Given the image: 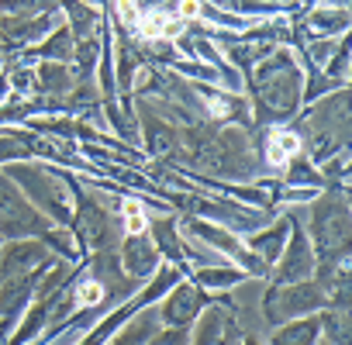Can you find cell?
<instances>
[{"label": "cell", "mask_w": 352, "mask_h": 345, "mask_svg": "<svg viewBox=\"0 0 352 345\" xmlns=\"http://www.w3.org/2000/svg\"><path fill=\"white\" fill-rule=\"evenodd\" d=\"M314 235H318L321 249L328 252V259H335V252L345 249V242H349V211L338 197H324L314 208Z\"/></svg>", "instance_id": "6da1fadb"}, {"label": "cell", "mask_w": 352, "mask_h": 345, "mask_svg": "<svg viewBox=\"0 0 352 345\" xmlns=\"http://www.w3.org/2000/svg\"><path fill=\"white\" fill-rule=\"evenodd\" d=\"M259 87H263V90H259L263 100H266L273 111H294L297 90H300V76H297V69H294L287 59H276L273 66L263 69Z\"/></svg>", "instance_id": "7a4b0ae2"}, {"label": "cell", "mask_w": 352, "mask_h": 345, "mask_svg": "<svg viewBox=\"0 0 352 345\" xmlns=\"http://www.w3.org/2000/svg\"><path fill=\"white\" fill-rule=\"evenodd\" d=\"M324 300V290L314 283H283L280 290H273L270 297V318L280 321L287 314H304V311H318Z\"/></svg>", "instance_id": "3957f363"}, {"label": "cell", "mask_w": 352, "mask_h": 345, "mask_svg": "<svg viewBox=\"0 0 352 345\" xmlns=\"http://www.w3.org/2000/svg\"><path fill=\"white\" fill-rule=\"evenodd\" d=\"M314 259H311V249H307V238L300 232H294V242L287 249V259H283V269H280V283H297L311 273Z\"/></svg>", "instance_id": "277c9868"}, {"label": "cell", "mask_w": 352, "mask_h": 345, "mask_svg": "<svg viewBox=\"0 0 352 345\" xmlns=\"http://www.w3.org/2000/svg\"><path fill=\"white\" fill-rule=\"evenodd\" d=\"M124 266H128V273H135V276H148L152 269H155V245H148L145 238H131L128 245H124Z\"/></svg>", "instance_id": "5b68a950"}, {"label": "cell", "mask_w": 352, "mask_h": 345, "mask_svg": "<svg viewBox=\"0 0 352 345\" xmlns=\"http://www.w3.org/2000/svg\"><path fill=\"white\" fill-rule=\"evenodd\" d=\"M194 311H197V297H194V290L176 287L173 297H169L166 307H162V318H166L169 324H187V321L194 318Z\"/></svg>", "instance_id": "8992f818"}, {"label": "cell", "mask_w": 352, "mask_h": 345, "mask_svg": "<svg viewBox=\"0 0 352 345\" xmlns=\"http://www.w3.org/2000/svg\"><path fill=\"white\" fill-rule=\"evenodd\" d=\"M314 335H318V321H300V324L280 328L273 345H314Z\"/></svg>", "instance_id": "52a82bcc"}, {"label": "cell", "mask_w": 352, "mask_h": 345, "mask_svg": "<svg viewBox=\"0 0 352 345\" xmlns=\"http://www.w3.org/2000/svg\"><path fill=\"white\" fill-rule=\"evenodd\" d=\"M297 135H290V131H276L273 138H270V162H287V159H294V152H297Z\"/></svg>", "instance_id": "ba28073f"}, {"label": "cell", "mask_w": 352, "mask_h": 345, "mask_svg": "<svg viewBox=\"0 0 352 345\" xmlns=\"http://www.w3.org/2000/svg\"><path fill=\"white\" fill-rule=\"evenodd\" d=\"M35 263H42V249H35V245H18V249H11L8 252V259H4V269L8 273H21V269H28V266H35Z\"/></svg>", "instance_id": "9c48e42d"}, {"label": "cell", "mask_w": 352, "mask_h": 345, "mask_svg": "<svg viewBox=\"0 0 352 345\" xmlns=\"http://www.w3.org/2000/svg\"><path fill=\"white\" fill-rule=\"evenodd\" d=\"M324 331H328V338L335 342V345H349V314L338 307V311H331V314H324Z\"/></svg>", "instance_id": "30bf717a"}, {"label": "cell", "mask_w": 352, "mask_h": 345, "mask_svg": "<svg viewBox=\"0 0 352 345\" xmlns=\"http://www.w3.org/2000/svg\"><path fill=\"white\" fill-rule=\"evenodd\" d=\"M145 131H148V145H152L155 152H166V148L176 142V135H173L159 118H148V121H145Z\"/></svg>", "instance_id": "8fae6325"}, {"label": "cell", "mask_w": 352, "mask_h": 345, "mask_svg": "<svg viewBox=\"0 0 352 345\" xmlns=\"http://www.w3.org/2000/svg\"><path fill=\"white\" fill-rule=\"evenodd\" d=\"M283 235H287V225H276L270 235H259L252 245L259 249V252H266L263 259H276V249H280V242H283Z\"/></svg>", "instance_id": "7c38bea8"}, {"label": "cell", "mask_w": 352, "mask_h": 345, "mask_svg": "<svg viewBox=\"0 0 352 345\" xmlns=\"http://www.w3.org/2000/svg\"><path fill=\"white\" fill-rule=\"evenodd\" d=\"M345 21H349V14H345L342 8H338V11H331V14H324V11H321V14H314V18H311V25H314L318 32H338V28H345Z\"/></svg>", "instance_id": "4fadbf2b"}, {"label": "cell", "mask_w": 352, "mask_h": 345, "mask_svg": "<svg viewBox=\"0 0 352 345\" xmlns=\"http://www.w3.org/2000/svg\"><path fill=\"white\" fill-rule=\"evenodd\" d=\"M194 232H197L204 242H211V245H221V249H228V252H239V245H235L225 232H214L211 225H194Z\"/></svg>", "instance_id": "5bb4252c"}, {"label": "cell", "mask_w": 352, "mask_h": 345, "mask_svg": "<svg viewBox=\"0 0 352 345\" xmlns=\"http://www.w3.org/2000/svg\"><path fill=\"white\" fill-rule=\"evenodd\" d=\"M148 331H152V318H142V321H135V324L121 335V342H118V345H142Z\"/></svg>", "instance_id": "9a60e30c"}, {"label": "cell", "mask_w": 352, "mask_h": 345, "mask_svg": "<svg viewBox=\"0 0 352 345\" xmlns=\"http://www.w3.org/2000/svg\"><path fill=\"white\" fill-rule=\"evenodd\" d=\"M201 283L204 287H228V283H239V276L232 269H204L201 273Z\"/></svg>", "instance_id": "2e32d148"}, {"label": "cell", "mask_w": 352, "mask_h": 345, "mask_svg": "<svg viewBox=\"0 0 352 345\" xmlns=\"http://www.w3.org/2000/svg\"><path fill=\"white\" fill-rule=\"evenodd\" d=\"M69 38H73L69 32H59V35L45 45V56H69Z\"/></svg>", "instance_id": "e0dca14e"}, {"label": "cell", "mask_w": 352, "mask_h": 345, "mask_svg": "<svg viewBox=\"0 0 352 345\" xmlns=\"http://www.w3.org/2000/svg\"><path fill=\"white\" fill-rule=\"evenodd\" d=\"M42 80H45L52 90H63V87H66V69H59V66H45V69H42Z\"/></svg>", "instance_id": "ac0fdd59"}, {"label": "cell", "mask_w": 352, "mask_h": 345, "mask_svg": "<svg viewBox=\"0 0 352 345\" xmlns=\"http://www.w3.org/2000/svg\"><path fill=\"white\" fill-rule=\"evenodd\" d=\"M124 218H128V232H131V235H142V232H145V221H142L138 204H128V208H124Z\"/></svg>", "instance_id": "d6986e66"}, {"label": "cell", "mask_w": 352, "mask_h": 345, "mask_svg": "<svg viewBox=\"0 0 352 345\" xmlns=\"http://www.w3.org/2000/svg\"><path fill=\"white\" fill-rule=\"evenodd\" d=\"M152 345H187V335H184V331H169V335L155 338Z\"/></svg>", "instance_id": "ffe728a7"}, {"label": "cell", "mask_w": 352, "mask_h": 345, "mask_svg": "<svg viewBox=\"0 0 352 345\" xmlns=\"http://www.w3.org/2000/svg\"><path fill=\"white\" fill-rule=\"evenodd\" d=\"M294 177H297L300 183H318V177H311V169H307V166H297V172H294Z\"/></svg>", "instance_id": "44dd1931"}, {"label": "cell", "mask_w": 352, "mask_h": 345, "mask_svg": "<svg viewBox=\"0 0 352 345\" xmlns=\"http://www.w3.org/2000/svg\"><path fill=\"white\" fill-rule=\"evenodd\" d=\"M184 14H187V18L197 14V0H184Z\"/></svg>", "instance_id": "7402d4cb"}]
</instances>
